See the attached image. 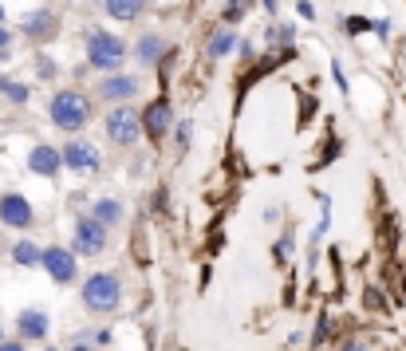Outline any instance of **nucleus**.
Listing matches in <instances>:
<instances>
[{"mask_svg": "<svg viewBox=\"0 0 406 351\" xmlns=\"http://www.w3.org/2000/svg\"><path fill=\"white\" fill-rule=\"evenodd\" d=\"M48 119L60 127V131H83L91 122V99L75 87H63L51 95L48 103Z\"/></svg>", "mask_w": 406, "mask_h": 351, "instance_id": "nucleus-1", "label": "nucleus"}, {"mask_svg": "<svg viewBox=\"0 0 406 351\" xmlns=\"http://www.w3.org/2000/svg\"><path fill=\"white\" fill-rule=\"evenodd\" d=\"M80 300H83V308H87V312L107 316V312H115L122 304V281L115 276V272H91L87 281H83Z\"/></svg>", "mask_w": 406, "mask_h": 351, "instance_id": "nucleus-2", "label": "nucleus"}, {"mask_svg": "<svg viewBox=\"0 0 406 351\" xmlns=\"http://www.w3.org/2000/svg\"><path fill=\"white\" fill-rule=\"evenodd\" d=\"M127 60V40H119L115 32H103L95 28L87 36V63L99 71H115L119 63Z\"/></svg>", "mask_w": 406, "mask_h": 351, "instance_id": "nucleus-3", "label": "nucleus"}, {"mask_svg": "<svg viewBox=\"0 0 406 351\" xmlns=\"http://www.w3.org/2000/svg\"><path fill=\"white\" fill-rule=\"evenodd\" d=\"M107 139L115 142V146H134V142L142 139L139 110H134V107H127V103L110 107V115H107Z\"/></svg>", "mask_w": 406, "mask_h": 351, "instance_id": "nucleus-4", "label": "nucleus"}, {"mask_svg": "<svg viewBox=\"0 0 406 351\" xmlns=\"http://www.w3.org/2000/svg\"><path fill=\"white\" fill-rule=\"evenodd\" d=\"M103 249H107V229H103L99 221H91V217L75 221V233H71V253H75V257H99Z\"/></svg>", "mask_w": 406, "mask_h": 351, "instance_id": "nucleus-5", "label": "nucleus"}, {"mask_svg": "<svg viewBox=\"0 0 406 351\" xmlns=\"http://www.w3.org/2000/svg\"><path fill=\"white\" fill-rule=\"evenodd\" d=\"M60 162L75 174H99V166H103L99 151H95L87 139H68V146L60 151Z\"/></svg>", "mask_w": 406, "mask_h": 351, "instance_id": "nucleus-6", "label": "nucleus"}, {"mask_svg": "<svg viewBox=\"0 0 406 351\" xmlns=\"http://www.w3.org/2000/svg\"><path fill=\"white\" fill-rule=\"evenodd\" d=\"M40 264H44V272H48L56 284H71L75 276H80L75 253L63 249V245H51V249H44V253H40Z\"/></svg>", "mask_w": 406, "mask_h": 351, "instance_id": "nucleus-7", "label": "nucleus"}, {"mask_svg": "<svg viewBox=\"0 0 406 351\" xmlns=\"http://www.w3.org/2000/svg\"><path fill=\"white\" fill-rule=\"evenodd\" d=\"M139 122H142V131H146V139H162V134L174 127V107H170V99H150L146 110H139Z\"/></svg>", "mask_w": 406, "mask_h": 351, "instance_id": "nucleus-8", "label": "nucleus"}, {"mask_svg": "<svg viewBox=\"0 0 406 351\" xmlns=\"http://www.w3.org/2000/svg\"><path fill=\"white\" fill-rule=\"evenodd\" d=\"M32 201L24 193H4L0 198V225H8V229H28L32 225Z\"/></svg>", "mask_w": 406, "mask_h": 351, "instance_id": "nucleus-9", "label": "nucleus"}, {"mask_svg": "<svg viewBox=\"0 0 406 351\" xmlns=\"http://www.w3.org/2000/svg\"><path fill=\"white\" fill-rule=\"evenodd\" d=\"M139 87L142 83L134 79V75H122V71H115V75H107V79L99 83V99H107V103H130L134 95H139Z\"/></svg>", "mask_w": 406, "mask_h": 351, "instance_id": "nucleus-10", "label": "nucleus"}, {"mask_svg": "<svg viewBox=\"0 0 406 351\" xmlns=\"http://www.w3.org/2000/svg\"><path fill=\"white\" fill-rule=\"evenodd\" d=\"M56 32H60V16H56L51 8H36L28 20H24V36L36 40V44H51L56 40Z\"/></svg>", "mask_w": 406, "mask_h": 351, "instance_id": "nucleus-11", "label": "nucleus"}, {"mask_svg": "<svg viewBox=\"0 0 406 351\" xmlns=\"http://www.w3.org/2000/svg\"><path fill=\"white\" fill-rule=\"evenodd\" d=\"M170 51H174V44H166V36H158V32H146V36H139V44H134V60L146 63V68H158Z\"/></svg>", "mask_w": 406, "mask_h": 351, "instance_id": "nucleus-12", "label": "nucleus"}, {"mask_svg": "<svg viewBox=\"0 0 406 351\" xmlns=\"http://www.w3.org/2000/svg\"><path fill=\"white\" fill-rule=\"evenodd\" d=\"M28 170L40 174V178H56V174L63 170L60 151H56V146H48V142H36V146L28 151Z\"/></svg>", "mask_w": 406, "mask_h": 351, "instance_id": "nucleus-13", "label": "nucleus"}, {"mask_svg": "<svg viewBox=\"0 0 406 351\" xmlns=\"http://www.w3.org/2000/svg\"><path fill=\"white\" fill-rule=\"evenodd\" d=\"M16 328H20V343L24 340H44L48 328H51V320H48V312L44 308H24L20 316H16Z\"/></svg>", "mask_w": 406, "mask_h": 351, "instance_id": "nucleus-14", "label": "nucleus"}, {"mask_svg": "<svg viewBox=\"0 0 406 351\" xmlns=\"http://www.w3.org/2000/svg\"><path fill=\"white\" fill-rule=\"evenodd\" d=\"M87 217H91V221H99L103 229H110V225H119V221H122V201H115V198H99L95 205H91Z\"/></svg>", "mask_w": 406, "mask_h": 351, "instance_id": "nucleus-15", "label": "nucleus"}, {"mask_svg": "<svg viewBox=\"0 0 406 351\" xmlns=\"http://www.w3.org/2000/svg\"><path fill=\"white\" fill-rule=\"evenodd\" d=\"M233 48H237V36H233L229 28H213V32H209V40H205V56H209V60H225Z\"/></svg>", "mask_w": 406, "mask_h": 351, "instance_id": "nucleus-16", "label": "nucleus"}, {"mask_svg": "<svg viewBox=\"0 0 406 351\" xmlns=\"http://www.w3.org/2000/svg\"><path fill=\"white\" fill-rule=\"evenodd\" d=\"M146 0H103V12L115 20H139V12Z\"/></svg>", "mask_w": 406, "mask_h": 351, "instance_id": "nucleus-17", "label": "nucleus"}, {"mask_svg": "<svg viewBox=\"0 0 406 351\" xmlns=\"http://www.w3.org/2000/svg\"><path fill=\"white\" fill-rule=\"evenodd\" d=\"M40 245H32V241H16L12 245V261L20 264V269H36L40 264Z\"/></svg>", "mask_w": 406, "mask_h": 351, "instance_id": "nucleus-18", "label": "nucleus"}, {"mask_svg": "<svg viewBox=\"0 0 406 351\" xmlns=\"http://www.w3.org/2000/svg\"><path fill=\"white\" fill-rule=\"evenodd\" d=\"M0 95H8L16 107H20V103H28V87H24V83H12L8 75H0Z\"/></svg>", "mask_w": 406, "mask_h": 351, "instance_id": "nucleus-19", "label": "nucleus"}, {"mask_svg": "<svg viewBox=\"0 0 406 351\" xmlns=\"http://www.w3.org/2000/svg\"><path fill=\"white\" fill-rule=\"evenodd\" d=\"M292 36H296V28H292V24H268V44H272V48H280V44H292Z\"/></svg>", "mask_w": 406, "mask_h": 351, "instance_id": "nucleus-20", "label": "nucleus"}, {"mask_svg": "<svg viewBox=\"0 0 406 351\" xmlns=\"http://www.w3.org/2000/svg\"><path fill=\"white\" fill-rule=\"evenodd\" d=\"M248 4H253V0H229V4H225V20L237 24L241 16H248Z\"/></svg>", "mask_w": 406, "mask_h": 351, "instance_id": "nucleus-21", "label": "nucleus"}, {"mask_svg": "<svg viewBox=\"0 0 406 351\" xmlns=\"http://www.w3.org/2000/svg\"><path fill=\"white\" fill-rule=\"evenodd\" d=\"M189 134H194V122H189V119H182V122H178V146H182V151L189 146Z\"/></svg>", "mask_w": 406, "mask_h": 351, "instance_id": "nucleus-22", "label": "nucleus"}, {"mask_svg": "<svg viewBox=\"0 0 406 351\" xmlns=\"http://www.w3.org/2000/svg\"><path fill=\"white\" fill-rule=\"evenodd\" d=\"M343 28L351 32V36H355V32H367V28H371V20H363V16H351V20L343 24Z\"/></svg>", "mask_w": 406, "mask_h": 351, "instance_id": "nucleus-23", "label": "nucleus"}, {"mask_svg": "<svg viewBox=\"0 0 406 351\" xmlns=\"http://www.w3.org/2000/svg\"><path fill=\"white\" fill-rule=\"evenodd\" d=\"M296 12L304 16V20H316V4H312V0H300V4H296Z\"/></svg>", "mask_w": 406, "mask_h": 351, "instance_id": "nucleus-24", "label": "nucleus"}, {"mask_svg": "<svg viewBox=\"0 0 406 351\" xmlns=\"http://www.w3.org/2000/svg\"><path fill=\"white\" fill-rule=\"evenodd\" d=\"M327 328H331V320H327V316H319V324H316V336H312V340H316V343H324V340H327Z\"/></svg>", "mask_w": 406, "mask_h": 351, "instance_id": "nucleus-25", "label": "nucleus"}, {"mask_svg": "<svg viewBox=\"0 0 406 351\" xmlns=\"http://www.w3.org/2000/svg\"><path fill=\"white\" fill-rule=\"evenodd\" d=\"M379 296H383L379 288H367V292H363V304H371V308H383V300H379Z\"/></svg>", "mask_w": 406, "mask_h": 351, "instance_id": "nucleus-26", "label": "nucleus"}, {"mask_svg": "<svg viewBox=\"0 0 406 351\" xmlns=\"http://www.w3.org/2000/svg\"><path fill=\"white\" fill-rule=\"evenodd\" d=\"M0 351H24L20 340H0Z\"/></svg>", "mask_w": 406, "mask_h": 351, "instance_id": "nucleus-27", "label": "nucleus"}, {"mask_svg": "<svg viewBox=\"0 0 406 351\" xmlns=\"http://www.w3.org/2000/svg\"><path fill=\"white\" fill-rule=\"evenodd\" d=\"M40 75L48 79V75H56V63H48V60H40Z\"/></svg>", "mask_w": 406, "mask_h": 351, "instance_id": "nucleus-28", "label": "nucleus"}, {"mask_svg": "<svg viewBox=\"0 0 406 351\" xmlns=\"http://www.w3.org/2000/svg\"><path fill=\"white\" fill-rule=\"evenodd\" d=\"M260 4H265V12H272V16L280 12V0H260Z\"/></svg>", "mask_w": 406, "mask_h": 351, "instance_id": "nucleus-29", "label": "nucleus"}, {"mask_svg": "<svg viewBox=\"0 0 406 351\" xmlns=\"http://www.w3.org/2000/svg\"><path fill=\"white\" fill-rule=\"evenodd\" d=\"M8 40H12V36H8V28H0V51L8 48Z\"/></svg>", "mask_w": 406, "mask_h": 351, "instance_id": "nucleus-30", "label": "nucleus"}, {"mask_svg": "<svg viewBox=\"0 0 406 351\" xmlns=\"http://www.w3.org/2000/svg\"><path fill=\"white\" fill-rule=\"evenodd\" d=\"M71 351H91V347H87L83 340H75V343H71Z\"/></svg>", "mask_w": 406, "mask_h": 351, "instance_id": "nucleus-31", "label": "nucleus"}, {"mask_svg": "<svg viewBox=\"0 0 406 351\" xmlns=\"http://www.w3.org/2000/svg\"><path fill=\"white\" fill-rule=\"evenodd\" d=\"M44 351H60V347H44Z\"/></svg>", "mask_w": 406, "mask_h": 351, "instance_id": "nucleus-32", "label": "nucleus"}, {"mask_svg": "<svg viewBox=\"0 0 406 351\" xmlns=\"http://www.w3.org/2000/svg\"><path fill=\"white\" fill-rule=\"evenodd\" d=\"M0 20H4V8H0Z\"/></svg>", "mask_w": 406, "mask_h": 351, "instance_id": "nucleus-33", "label": "nucleus"}, {"mask_svg": "<svg viewBox=\"0 0 406 351\" xmlns=\"http://www.w3.org/2000/svg\"><path fill=\"white\" fill-rule=\"evenodd\" d=\"M0 340H4V336H0Z\"/></svg>", "mask_w": 406, "mask_h": 351, "instance_id": "nucleus-34", "label": "nucleus"}, {"mask_svg": "<svg viewBox=\"0 0 406 351\" xmlns=\"http://www.w3.org/2000/svg\"><path fill=\"white\" fill-rule=\"evenodd\" d=\"M402 288H406V284H402Z\"/></svg>", "mask_w": 406, "mask_h": 351, "instance_id": "nucleus-35", "label": "nucleus"}]
</instances>
